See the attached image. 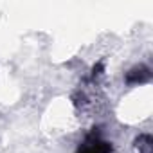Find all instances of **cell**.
<instances>
[{"mask_svg": "<svg viewBox=\"0 0 153 153\" xmlns=\"http://www.w3.org/2000/svg\"><path fill=\"white\" fill-rule=\"evenodd\" d=\"M78 153H112V146L110 142L103 140L99 135H90L79 146Z\"/></svg>", "mask_w": 153, "mask_h": 153, "instance_id": "1", "label": "cell"}, {"mask_svg": "<svg viewBox=\"0 0 153 153\" xmlns=\"http://www.w3.org/2000/svg\"><path fill=\"white\" fill-rule=\"evenodd\" d=\"M148 78H149V70H148L146 67L139 65V67H135V68H131V70L128 72L126 81H128V83H144Z\"/></svg>", "mask_w": 153, "mask_h": 153, "instance_id": "2", "label": "cell"}]
</instances>
